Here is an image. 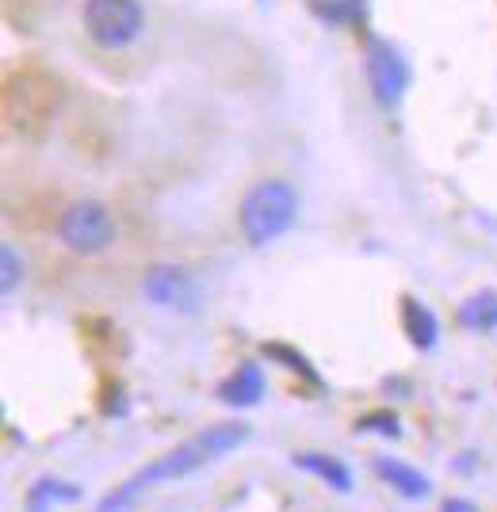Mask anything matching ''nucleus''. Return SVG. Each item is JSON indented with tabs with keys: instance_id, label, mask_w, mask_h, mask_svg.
<instances>
[{
	"instance_id": "6e6552de",
	"label": "nucleus",
	"mask_w": 497,
	"mask_h": 512,
	"mask_svg": "<svg viewBox=\"0 0 497 512\" xmlns=\"http://www.w3.org/2000/svg\"><path fill=\"white\" fill-rule=\"evenodd\" d=\"M375 474L390 482V490H398L402 497H425V493L433 490V482H429V474H421V470L406 467L402 459H387V455H379L375 459Z\"/></svg>"
},
{
	"instance_id": "20e7f679",
	"label": "nucleus",
	"mask_w": 497,
	"mask_h": 512,
	"mask_svg": "<svg viewBox=\"0 0 497 512\" xmlns=\"http://www.w3.org/2000/svg\"><path fill=\"white\" fill-rule=\"evenodd\" d=\"M58 237H62L69 249L77 253H104L111 241H115V218L104 203L85 199V203H73L58 222Z\"/></svg>"
},
{
	"instance_id": "9b49d317",
	"label": "nucleus",
	"mask_w": 497,
	"mask_h": 512,
	"mask_svg": "<svg viewBox=\"0 0 497 512\" xmlns=\"http://www.w3.org/2000/svg\"><path fill=\"white\" fill-rule=\"evenodd\" d=\"M459 321L471 329H497V291H478L459 306Z\"/></svg>"
},
{
	"instance_id": "423d86ee",
	"label": "nucleus",
	"mask_w": 497,
	"mask_h": 512,
	"mask_svg": "<svg viewBox=\"0 0 497 512\" xmlns=\"http://www.w3.org/2000/svg\"><path fill=\"white\" fill-rule=\"evenodd\" d=\"M142 295L157 306V310H173V314H199L203 306V291L188 272L169 268V264H157L142 279Z\"/></svg>"
},
{
	"instance_id": "f8f14e48",
	"label": "nucleus",
	"mask_w": 497,
	"mask_h": 512,
	"mask_svg": "<svg viewBox=\"0 0 497 512\" xmlns=\"http://www.w3.org/2000/svg\"><path fill=\"white\" fill-rule=\"evenodd\" d=\"M0 264H4V291H12V287L20 283V276H23L20 256L12 253V245H4V253H0Z\"/></svg>"
},
{
	"instance_id": "f257e3e1",
	"label": "nucleus",
	"mask_w": 497,
	"mask_h": 512,
	"mask_svg": "<svg viewBox=\"0 0 497 512\" xmlns=\"http://www.w3.org/2000/svg\"><path fill=\"white\" fill-rule=\"evenodd\" d=\"M249 440V425H241V421H218V425H207L199 428L195 436H188L184 444H176L173 451H165L161 459H153L150 467H142L134 478H130L127 486L119 493H111L104 497V505L100 512H115L130 505L138 493L146 490V486H161V482H176V478H188L195 474L199 467H207V463H218L222 455H230L234 448H241Z\"/></svg>"
},
{
	"instance_id": "ddd939ff",
	"label": "nucleus",
	"mask_w": 497,
	"mask_h": 512,
	"mask_svg": "<svg viewBox=\"0 0 497 512\" xmlns=\"http://www.w3.org/2000/svg\"><path fill=\"white\" fill-rule=\"evenodd\" d=\"M264 352H268V356H283V360L291 363V371H303L306 379H318V375H314V371H310V363H306L303 356H295V352H287V348H283V344H272V348H264Z\"/></svg>"
},
{
	"instance_id": "39448f33",
	"label": "nucleus",
	"mask_w": 497,
	"mask_h": 512,
	"mask_svg": "<svg viewBox=\"0 0 497 512\" xmlns=\"http://www.w3.org/2000/svg\"><path fill=\"white\" fill-rule=\"evenodd\" d=\"M364 69H368L371 92H375V100L383 107H394L406 96V88H410V65H406V58L390 43L371 39L368 50H364Z\"/></svg>"
},
{
	"instance_id": "1a4fd4ad",
	"label": "nucleus",
	"mask_w": 497,
	"mask_h": 512,
	"mask_svg": "<svg viewBox=\"0 0 497 512\" xmlns=\"http://www.w3.org/2000/svg\"><path fill=\"white\" fill-rule=\"evenodd\" d=\"M295 467L310 470L314 478H322L329 490H337V493L352 490V470H348L341 459H333V455H322V451H299V455H295Z\"/></svg>"
},
{
	"instance_id": "2eb2a0df",
	"label": "nucleus",
	"mask_w": 497,
	"mask_h": 512,
	"mask_svg": "<svg viewBox=\"0 0 497 512\" xmlns=\"http://www.w3.org/2000/svg\"><path fill=\"white\" fill-rule=\"evenodd\" d=\"M440 512H478V509L467 501V497H448V501L440 505Z\"/></svg>"
},
{
	"instance_id": "4468645a",
	"label": "nucleus",
	"mask_w": 497,
	"mask_h": 512,
	"mask_svg": "<svg viewBox=\"0 0 497 512\" xmlns=\"http://www.w3.org/2000/svg\"><path fill=\"white\" fill-rule=\"evenodd\" d=\"M371 425H379L375 428V432H398V421H394V417H383V413H379V417H364V421H360V428H371Z\"/></svg>"
},
{
	"instance_id": "0eeeda50",
	"label": "nucleus",
	"mask_w": 497,
	"mask_h": 512,
	"mask_svg": "<svg viewBox=\"0 0 497 512\" xmlns=\"http://www.w3.org/2000/svg\"><path fill=\"white\" fill-rule=\"evenodd\" d=\"M218 398L226 406H238V409L257 406L260 398H264V371H260L257 363H241L238 371L218 386Z\"/></svg>"
},
{
	"instance_id": "9d476101",
	"label": "nucleus",
	"mask_w": 497,
	"mask_h": 512,
	"mask_svg": "<svg viewBox=\"0 0 497 512\" xmlns=\"http://www.w3.org/2000/svg\"><path fill=\"white\" fill-rule=\"evenodd\" d=\"M402 325H406V337L417 348H433L440 337V325H436L433 310L417 299H402Z\"/></svg>"
},
{
	"instance_id": "7ed1b4c3",
	"label": "nucleus",
	"mask_w": 497,
	"mask_h": 512,
	"mask_svg": "<svg viewBox=\"0 0 497 512\" xmlns=\"http://www.w3.org/2000/svg\"><path fill=\"white\" fill-rule=\"evenodd\" d=\"M85 27L100 46L119 50L142 35L146 16L138 0H85Z\"/></svg>"
},
{
	"instance_id": "f03ea898",
	"label": "nucleus",
	"mask_w": 497,
	"mask_h": 512,
	"mask_svg": "<svg viewBox=\"0 0 497 512\" xmlns=\"http://www.w3.org/2000/svg\"><path fill=\"white\" fill-rule=\"evenodd\" d=\"M299 218V192L287 180H264L241 203V234L253 249L280 241Z\"/></svg>"
}]
</instances>
